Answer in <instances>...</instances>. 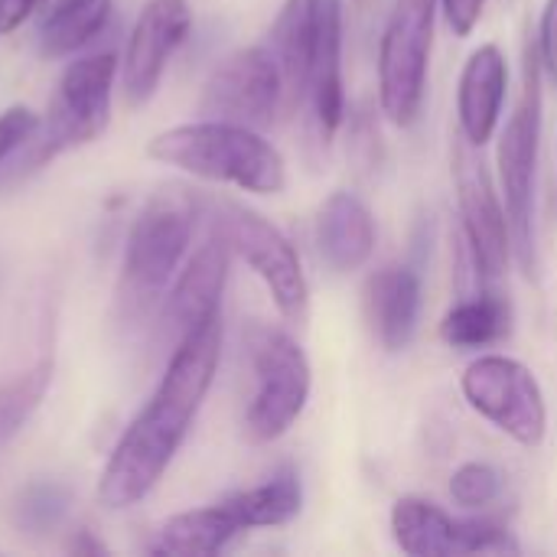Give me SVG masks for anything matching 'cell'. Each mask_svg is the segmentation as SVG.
<instances>
[{
    "instance_id": "cell-1",
    "label": "cell",
    "mask_w": 557,
    "mask_h": 557,
    "mask_svg": "<svg viewBox=\"0 0 557 557\" xmlns=\"http://www.w3.org/2000/svg\"><path fill=\"white\" fill-rule=\"evenodd\" d=\"M219 362L222 313L209 317L173 346L157 392L127 424L101 470L98 503L104 509H131L157 490L215 382Z\"/></svg>"
},
{
    "instance_id": "cell-2",
    "label": "cell",
    "mask_w": 557,
    "mask_h": 557,
    "mask_svg": "<svg viewBox=\"0 0 557 557\" xmlns=\"http://www.w3.org/2000/svg\"><path fill=\"white\" fill-rule=\"evenodd\" d=\"M147 157L206 183L235 186L255 196H277L287 186L284 153L258 131L232 121H189L150 137Z\"/></svg>"
},
{
    "instance_id": "cell-3",
    "label": "cell",
    "mask_w": 557,
    "mask_h": 557,
    "mask_svg": "<svg viewBox=\"0 0 557 557\" xmlns=\"http://www.w3.org/2000/svg\"><path fill=\"white\" fill-rule=\"evenodd\" d=\"M196 219L199 202L189 189H166L144 202L127 232L117 281V304L127 317H144L163 304L189 251Z\"/></svg>"
},
{
    "instance_id": "cell-4",
    "label": "cell",
    "mask_w": 557,
    "mask_h": 557,
    "mask_svg": "<svg viewBox=\"0 0 557 557\" xmlns=\"http://www.w3.org/2000/svg\"><path fill=\"white\" fill-rule=\"evenodd\" d=\"M542 62L539 49L525 46V65H522V98L516 111L509 114L499 147H496V166H499V193L506 202L509 228H512V255L525 274L535 268V170H539V147H542Z\"/></svg>"
},
{
    "instance_id": "cell-5",
    "label": "cell",
    "mask_w": 557,
    "mask_h": 557,
    "mask_svg": "<svg viewBox=\"0 0 557 557\" xmlns=\"http://www.w3.org/2000/svg\"><path fill=\"white\" fill-rule=\"evenodd\" d=\"M245 349L255 372V395L245 411V437L251 444L281 441L304 414L313 388V369L304 346L268 323H251Z\"/></svg>"
},
{
    "instance_id": "cell-6",
    "label": "cell",
    "mask_w": 557,
    "mask_h": 557,
    "mask_svg": "<svg viewBox=\"0 0 557 557\" xmlns=\"http://www.w3.org/2000/svg\"><path fill=\"white\" fill-rule=\"evenodd\" d=\"M121 78V59L114 52H91L72 59L46 108V117L36 134V150L42 166L55 157L98 140L111 124L114 85Z\"/></svg>"
},
{
    "instance_id": "cell-7",
    "label": "cell",
    "mask_w": 557,
    "mask_h": 557,
    "mask_svg": "<svg viewBox=\"0 0 557 557\" xmlns=\"http://www.w3.org/2000/svg\"><path fill=\"white\" fill-rule=\"evenodd\" d=\"M437 3L441 0H395L382 29L379 104L398 127H411L424 108Z\"/></svg>"
},
{
    "instance_id": "cell-8",
    "label": "cell",
    "mask_w": 557,
    "mask_h": 557,
    "mask_svg": "<svg viewBox=\"0 0 557 557\" xmlns=\"http://www.w3.org/2000/svg\"><path fill=\"white\" fill-rule=\"evenodd\" d=\"M212 228H219L232 245V255H238L264 281L277 313L287 323H304L310 313V284L290 238L261 212L232 199L215 202Z\"/></svg>"
},
{
    "instance_id": "cell-9",
    "label": "cell",
    "mask_w": 557,
    "mask_h": 557,
    "mask_svg": "<svg viewBox=\"0 0 557 557\" xmlns=\"http://www.w3.org/2000/svg\"><path fill=\"white\" fill-rule=\"evenodd\" d=\"M467 405L519 447H539L548 434V405L535 372L499 352L476 356L460 379Z\"/></svg>"
},
{
    "instance_id": "cell-10",
    "label": "cell",
    "mask_w": 557,
    "mask_h": 557,
    "mask_svg": "<svg viewBox=\"0 0 557 557\" xmlns=\"http://www.w3.org/2000/svg\"><path fill=\"white\" fill-rule=\"evenodd\" d=\"M284 104V78L268 46L225 55L202 85L199 114L245 127H268Z\"/></svg>"
},
{
    "instance_id": "cell-11",
    "label": "cell",
    "mask_w": 557,
    "mask_h": 557,
    "mask_svg": "<svg viewBox=\"0 0 557 557\" xmlns=\"http://www.w3.org/2000/svg\"><path fill=\"white\" fill-rule=\"evenodd\" d=\"M480 147L460 137L454 150V180H457V202L463 219V238L473 258V268L483 281H496L506 274L512 255V228L506 215V202L499 183L490 176L486 163L476 157Z\"/></svg>"
},
{
    "instance_id": "cell-12",
    "label": "cell",
    "mask_w": 557,
    "mask_h": 557,
    "mask_svg": "<svg viewBox=\"0 0 557 557\" xmlns=\"http://www.w3.org/2000/svg\"><path fill=\"white\" fill-rule=\"evenodd\" d=\"M392 539L411 557L519 555L512 532L493 519H454L421 496H401L392 506Z\"/></svg>"
},
{
    "instance_id": "cell-13",
    "label": "cell",
    "mask_w": 557,
    "mask_h": 557,
    "mask_svg": "<svg viewBox=\"0 0 557 557\" xmlns=\"http://www.w3.org/2000/svg\"><path fill=\"white\" fill-rule=\"evenodd\" d=\"M189 29H193L189 0H147L140 7L121 55V91L131 108L147 104L157 95L163 72L173 52L186 42Z\"/></svg>"
},
{
    "instance_id": "cell-14",
    "label": "cell",
    "mask_w": 557,
    "mask_h": 557,
    "mask_svg": "<svg viewBox=\"0 0 557 557\" xmlns=\"http://www.w3.org/2000/svg\"><path fill=\"white\" fill-rule=\"evenodd\" d=\"M228 264H232V245L225 242V235L219 228H212L209 238L193 251V258L173 277V284L163 297L160 336L170 343V352L186 333H193L209 317L222 313Z\"/></svg>"
},
{
    "instance_id": "cell-15",
    "label": "cell",
    "mask_w": 557,
    "mask_h": 557,
    "mask_svg": "<svg viewBox=\"0 0 557 557\" xmlns=\"http://www.w3.org/2000/svg\"><path fill=\"white\" fill-rule=\"evenodd\" d=\"M421 274L408 264H385L362 287V313L385 352H401L421 323Z\"/></svg>"
},
{
    "instance_id": "cell-16",
    "label": "cell",
    "mask_w": 557,
    "mask_h": 557,
    "mask_svg": "<svg viewBox=\"0 0 557 557\" xmlns=\"http://www.w3.org/2000/svg\"><path fill=\"white\" fill-rule=\"evenodd\" d=\"M509 91V62L506 52L496 42H483L470 52L460 85H457V117H460V137L473 147H486L499 124H503V104Z\"/></svg>"
},
{
    "instance_id": "cell-17",
    "label": "cell",
    "mask_w": 557,
    "mask_h": 557,
    "mask_svg": "<svg viewBox=\"0 0 557 557\" xmlns=\"http://www.w3.org/2000/svg\"><path fill=\"white\" fill-rule=\"evenodd\" d=\"M317 251L320 261L333 274H352L369 264L375 251V219L372 209L356 196V193H330L323 206L317 209V225H313Z\"/></svg>"
},
{
    "instance_id": "cell-18",
    "label": "cell",
    "mask_w": 557,
    "mask_h": 557,
    "mask_svg": "<svg viewBox=\"0 0 557 557\" xmlns=\"http://www.w3.org/2000/svg\"><path fill=\"white\" fill-rule=\"evenodd\" d=\"M320 33V0H287L271 26V55L284 78V104H300L310 88Z\"/></svg>"
},
{
    "instance_id": "cell-19",
    "label": "cell",
    "mask_w": 557,
    "mask_h": 557,
    "mask_svg": "<svg viewBox=\"0 0 557 557\" xmlns=\"http://www.w3.org/2000/svg\"><path fill=\"white\" fill-rule=\"evenodd\" d=\"M242 532L245 529L238 516L222 499L215 506L176 512L160 522L150 535V552L166 557H212L222 555Z\"/></svg>"
},
{
    "instance_id": "cell-20",
    "label": "cell",
    "mask_w": 557,
    "mask_h": 557,
    "mask_svg": "<svg viewBox=\"0 0 557 557\" xmlns=\"http://www.w3.org/2000/svg\"><path fill=\"white\" fill-rule=\"evenodd\" d=\"M307 98L320 131L330 137L343 124L346 91H343V0H320V33L310 72Z\"/></svg>"
},
{
    "instance_id": "cell-21",
    "label": "cell",
    "mask_w": 557,
    "mask_h": 557,
    "mask_svg": "<svg viewBox=\"0 0 557 557\" xmlns=\"http://www.w3.org/2000/svg\"><path fill=\"white\" fill-rule=\"evenodd\" d=\"M512 333V304L496 290L463 297L441 320V339L460 352H476L503 343Z\"/></svg>"
},
{
    "instance_id": "cell-22",
    "label": "cell",
    "mask_w": 557,
    "mask_h": 557,
    "mask_svg": "<svg viewBox=\"0 0 557 557\" xmlns=\"http://www.w3.org/2000/svg\"><path fill=\"white\" fill-rule=\"evenodd\" d=\"M114 0H55L39 26V55L69 59L111 20Z\"/></svg>"
},
{
    "instance_id": "cell-23",
    "label": "cell",
    "mask_w": 557,
    "mask_h": 557,
    "mask_svg": "<svg viewBox=\"0 0 557 557\" xmlns=\"http://www.w3.org/2000/svg\"><path fill=\"white\" fill-rule=\"evenodd\" d=\"M225 503L232 506V512L238 516L245 532L248 529H277V525H287L290 519L300 516L304 486H300L297 470L284 467L274 476H268L264 483L242 490V493H232Z\"/></svg>"
},
{
    "instance_id": "cell-24",
    "label": "cell",
    "mask_w": 557,
    "mask_h": 557,
    "mask_svg": "<svg viewBox=\"0 0 557 557\" xmlns=\"http://www.w3.org/2000/svg\"><path fill=\"white\" fill-rule=\"evenodd\" d=\"M42 117L29 104H10L0 114V189L16 186L29 173L42 170L36 153V134Z\"/></svg>"
},
{
    "instance_id": "cell-25",
    "label": "cell",
    "mask_w": 557,
    "mask_h": 557,
    "mask_svg": "<svg viewBox=\"0 0 557 557\" xmlns=\"http://www.w3.org/2000/svg\"><path fill=\"white\" fill-rule=\"evenodd\" d=\"M52 382V362L39 359L26 372L13 375L10 382L0 385V444H7L13 434L26 428L33 411L39 408L46 388Z\"/></svg>"
},
{
    "instance_id": "cell-26",
    "label": "cell",
    "mask_w": 557,
    "mask_h": 557,
    "mask_svg": "<svg viewBox=\"0 0 557 557\" xmlns=\"http://www.w3.org/2000/svg\"><path fill=\"white\" fill-rule=\"evenodd\" d=\"M503 493V476L490 463H463L450 476V496L463 509H486Z\"/></svg>"
},
{
    "instance_id": "cell-27",
    "label": "cell",
    "mask_w": 557,
    "mask_h": 557,
    "mask_svg": "<svg viewBox=\"0 0 557 557\" xmlns=\"http://www.w3.org/2000/svg\"><path fill=\"white\" fill-rule=\"evenodd\" d=\"M535 49H539V62H542L545 78H552L557 85V0H545Z\"/></svg>"
},
{
    "instance_id": "cell-28",
    "label": "cell",
    "mask_w": 557,
    "mask_h": 557,
    "mask_svg": "<svg viewBox=\"0 0 557 557\" xmlns=\"http://www.w3.org/2000/svg\"><path fill=\"white\" fill-rule=\"evenodd\" d=\"M483 7L486 0H441V10H444V20L447 26L454 29V36H470L480 20H483Z\"/></svg>"
},
{
    "instance_id": "cell-29",
    "label": "cell",
    "mask_w": 557,
    "mask_h": 557,
    "mask_svg": "<svg viewBox=\"0 0 557 557\" xmlns=\"http://www.w3.org/2000/svg\"><path fill=\"white\" fill-rule=\"evenodd\" d=\"M39 7H46V0H0V36L20 29Z\"/></svg>"
},
{
    "instance_id": "cell-30",
    "label": "cell",
    "mask_w": 557,
    "mask_h": 557,
    "mask_svg": "<svg viewBox=\"0 0 557 557\" xmlns=\"http://www.w3.org/2000/svg\"><path fill=\"white\" fill-rule=\"evenodd\" d=\"M69 552H72V555H104L108 548H104V542H98L88 529H78V532L72 535V542H69Z\"/></svg>"
}]
</instances>
